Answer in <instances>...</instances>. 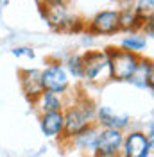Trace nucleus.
Segmentation results:
<instances>
[{"instance_id": "obj_1", "label": "nucleus", "mask_w": 154, "mask_h": 157, "mask_svg": "<svg viewBox=\"0 0 154 157\" xmlns=\"http://www.w3.org/2000/svg\"><path fill=\"white\" fill-rule=\"evenodd\" d=\"M65 116V128H63V137L61 141L67 143L68 139L79 134L83 128L95 123L97 118V104L84 93L74 98V102H68L67 107L63 109Z\"/></svg>"}, {"instance_id": "obj_2", "label": "nucleus", "mask_w": 154, "mask_h": 157, "mask_svg": "<svg viewBox=\"0 0 154 157\" xmlns=\"http://www.w3.org/2000/svg\"><path fill=\"white\" fill-rule=\"evenodd\" d=\"M41 18L48 23V27L58 32L65 34H79L86 29L84 21L75 16L72 11H68L67 6H38Z\"/></svg>"}, {"instance_id": "obj_3", "label": "nucleus", "mask_w": 154, "mask_h": 157, "mask_svg": "<svg viewBox=\"0 0 154 157\" xmlns=\"http://www.w3.org/2000/svg\"><path fill=\"white\" fill-rule=\"evenodd\" d=\"M83 71L84 80L95 86H104L111 80V68L106 50L88 48L83 54Z\"/></svg>"}, {"instance_id": "obj_4", "label": "nucleus", "mask_w": 154, "mask_h": 157, "mask_svg": "<svg viewBox=\"0 0 154 157\" xmlns=\"http://www.w3.org/2000/svg\"><path fill=\"white\" fill-rule=\"evenodd\" d=\"M106 52L109 59V68H111V80L127 82L135 73L136 66L142 59V54L120 48V47H107Z\"/></svg>"}, {"instance_id": "obj_5", "label": "nucleus", "mask_w": 154, "mask_h": 157, "mask_svg": "<svg viewBox=\"0 0 154 157\" xmlns=\"http://www.w3.org/2000/svg\"><path fill=\"white\" fill-rule=\"evenodd\" d=\"M41 86L43 91H52L59 95H65L70 89V75L59 59H50L47 66L41 70Z\"/></svg>"}, {"instance_id": "obj_6", "label": "nucleus", "mask_w": 154, "mask_h": 157, "mask_svg": "<svg viewBox=\"0 0 154 157\" xmlns=\"http://www.w3.org/2000/svg\"><path fill=\"white\" fill-rule=\"evenodd\" d=\"M86 30L91 36H113L120 32V11L104 9L97 13L86 25Z\"/></svg>"}, {"instance_id": "obj_7", "label": "nucleus", "mask_w": 154, "mask_h": 157, "mask_svg": "<svg viewBox=\"0 0 154 157\" xmlns=\"http://www.w3.org/2000/svg\"><path fill=\"white\" fill-rule=\"evenodd\" d=\"M95 123L100 128H116V130L125 132L131 127V116L115 111L111 105H97Z\"/></svg>"}, {"instance_id": "obj_8", "label": "nucleus", "mask_w": 154, "mask_h": 157, "mask_svg": "<svg viewBox=\"0 0 154 157\" xmlns=\"http://www.w3.org/2000/svg\"><path fill=\"white\" fill-rule=\"evenodd\" d=\"M99 132H100V127L97 123H91L86 128H83L79 134H75L72 139H68L67 145L79 150L81 154H84L86 157L93 155L97 152V147H99Z\"/></svg>"}, {"instance_id": "obj_9", "label": "nucleus", "mask_w": 154, "mask_h": 157, "mask_svg": "<svg viewBox=\"0 0 154 157\" xmlns=\"http://www.w3.org/2000/svg\"><path fill=\"white\" fill-rule=\"evenodd\" d=\"M18 82L23 97L29 100L30 104L43 93L41 86V70L38 68H20L18 70Z\"/></svg>"}, {"instance_id": "obj_10", "label": "nucleus", "mask_w": 154, "mask_h": 157, "mask_svg": "<svg viewBox=\"0 0 154 157\" xmlns=\"http://www.w3.org/2000/svg\"><path fill=\"white\" fill-rule=\"evenodd\" d=\"M149 145V137L145 136L142 128L124 132V141L118 152V157H142Z\"/></svg>"}, {"instance_id": "obj_11", "label": "nucleus", "mask_w": 154, "mask_h": 157, "mask_svg": "<svg viewBox=\"0 0 154 157\" xmlns=\"http://www.w3.org/2000/svg\"><path fill=\"white\" fill-rule=\"evenodd\" d=\"M122 141H124V132L122 130H116V128H100V132H99V147H97L95 154L118 157Z\"/></svg>"}, {"instance_id": "obj_12", "label": "nucleus", "mask_w": 154, "mask_h": 157, "mask_svg": "<svg viewBox=\"0 0 154 157\" xmlns=\"http://www.w3.org/2000/svg\"><path fill=\"white\" fill-rule=\"evenodd\" d=\"M38 123L41 134L48 139H59L63 137V128H65V116L63 111H56V113H45V114H38Z\"/></svg>"}, {"instance_id": "obj_13", "label": "nucleus", "mask_w": 154, "mask_h": 157, "mask_svg": "<svg viewBox=\"0 0 154 157\" xmlns=\"http://www.w3.org/2000/svg\"><path fill=\"white\" fill-rule=\"evenodd\" d=\"M30 105H32V109H34L38 114L56 113V111H63V109L67 107V98H65V95H59V93L43 91Z\"/></svg>"}, {"instance_id": "obj_14", "label": "nucleus", "mask_w": 154, "mask_h": 157, "mask_svg": "<svg viewBox=\"0 0 154 157\" xmlns=\"http://www.w3.org/2000/svg\"><path fill=\"white\" fill-rule=\"evenodd\" d=\"M145 20L138 16L135 7H124L120 11V30L122 32H142Z\"/></svg>"}, {"instance_id": "obj_15", "label": "nucleus", "mask_w": 154, "mask_h": 157, "mask_svg": "<svg viewBox=\"0 0 154 157\" xmlns=\"http://www.w3.org/2000/svg\"><path fill=\"white\" fill-rule=\"evenodd\" d=\"M149 66H151V59H147L142 56L138 66H136L135 73L131 75V78L127 80L129 84H133L138 89H149Z\"/></svg>"}, {"instance_id": "obj_16", "label": "nucleus", "mask_w": 154, "mask_h": 157, "mask_svg": "<svg viewBox=\"0 0 154 157\" xmlns=\"http://www.w3.org/2000/svg\"><path fill=\"white\" fill-rule=\"evenodd\" d=\"M147 47V36H144L142 32H129V36H125L120 41V48L131 50L136 54H142V50Z\"/></svg>"}, {"instance_id": "obj_17", "label": "nucleus", "mask_w": 154, "mask_h": 157, "mask_svg": "<svg viewBox=\"0 0 154 157\" xmlns=\"http://www.w3.org/2000/svg\"><path fill=\"white\" fill-rule=\"evenodd\" d=\"M65 70L68 71V75L74 78H79V80H84V71H83V54H70L65 63H63Z\"/></svg>"}, {"instance_id": "obj_18", "label": "nucleus", "mask_w": 154, "mask_h": 157, "mask_svg": "<svg viewBox=\"0 0 154 157\" xmlns=\"http://www.w3.org/2000/svg\"><path fill=\"white\" fill-rule=\"evenodd\" d=\"M133 7L138 13V16L145 21L154 18V0H136V4Z\"/></svg>"}, {"instance_id": "obj_19", "label": "nucleus", "mask_w": 154, "mask_h": 157, "mask_svg": "<svg viewBox=\"0 0 154 157\" xmlns=\"http://www.w3.org/2000/svg\"><path fill=\"white\" fill-rule=\"evenodd\" d=\"M11 54L14 57H29V59L36 57V52L30 47H14V48H11Z\"/></svg>"}, {"instance_id": "obj_20", "label": "nucleus", "mask_w": 154, "mask_h": 157, "mask_svg": "<svg viewBox=\"0 0 154 157\" xmlns=\"http://www.w3.org/2000/svg\"><path fill=\"white\" fill-rule=\"evenodd\" d=\"M142 34L144 36H149V38H154V18L147 20L142 27Z\"/></svg>"}, {"instance_id": "obj_21", "label": "nucleus", "mask_w": 154, "mask_h": 157, "mask_svg": "<svg viewBox=\"0 0 154 157\" xmlns=\"http://www.w3.org/2000/svg\"><path fill=\"white\" fill-rule=\"evenodd\" d=\"M142 130L145 132V136L149 137V139H152L154 137V114L145 121V128H142Z\"/></svg>"}, {"instance_id": "obj_22", "label": "nucleus", "mask_w": 154, "mask_h": 157, "mask_svg": "<svg viewBox=\"0 0 154 157\" xmlns=\"http://www.w3.org/2000/svg\"><path fill=\"white\" fill-rule=\"evenodd\" d=\"M70 0H36L38 6H67Z\"/></svg>"}, {"instance_id": "obj_23", "label": "nucleus", "mask_w": 154, "mask_h": 157, "mask_svg": "<svg viewBox=\"0 0 154 157\" xmlns=\"http://www.w3.org/2000/svg\"><path fill=\"white\" fill-rule=\"evenodd\" d=\"M149 89L154 93V61L151 59V66H149Z\"/></svg>"}, {"instance_id": "obj_24", "label": "nucleus", "mask_w": 154, "mask_h": 157, "mask_svg": "<svg viewBox=\"0 0 154 157\" xmlns=\"http://www.w3.org/2000/svg\"><path fill=\"white\" fill-rule=\"evenodd\" d=\"M142 157H154V137L149 139V145H147V148H145V152Z\"/></svg>"}, {"instance_id": "obj_25", "label": "nucleus", "mask_w": 154, "mask_h": 157, "mask_svg": "<svg viewBox=\"0 0 154 157\" xmlns=\"http://www.w3.org/2000/svg\"><path fill=\"white\" fill-rule=\"evenodd\" d=\"M7 2H9V0H0V9H2V7H6V6H7Z\"/></svg>"}, {"instance_id": "obj_26", "label": "nucleus", "mask_w": 154, "mask_h": 157, "mask_svg": "<svg viewBox=\"0 0 154 157\" xmlns=\"http://www.w3.org/2000/svg\"><path fill=\"white\" fill-rule=\"evenodd\" d=\"M88 157H109V155H102V154H93V155H88Z\"/></svg>"}]
</instances>
